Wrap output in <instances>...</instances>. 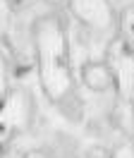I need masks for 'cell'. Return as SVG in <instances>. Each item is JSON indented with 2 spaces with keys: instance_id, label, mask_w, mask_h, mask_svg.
Segmentation results:
<instances>
[{
  "instance_id": "cell-1",
  "label": "cell",
  "mask_w": 134,
  "mask_h": 158,
  "mask_svg": "<svg viewBox=\"0 0 134 158\" xmlns=\"http://www.w3.org/2000/svg\"><path fill=\"white\" fill-rule=\"evenodd\" d=\"M29 158H41V156H36V153H34V156H29Z\"/></svg>"
}]
</instances>
